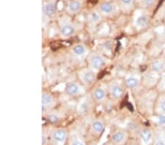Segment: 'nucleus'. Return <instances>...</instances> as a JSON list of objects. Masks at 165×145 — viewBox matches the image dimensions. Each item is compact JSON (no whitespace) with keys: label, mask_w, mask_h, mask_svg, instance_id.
Segmentation results:
<instances>
[{"label":"nucleus","mask_w":165,"mask_h":145,"mask_svg":"<svg viewBox=\"0 0 165 145\" xmlns=\"http://www.w3.org/2000/svg\"><path fill=\"white\" fill-rule=\"evenodd\" d=\"M89 65L95 71L101 70L106 64V59L103 55L97 52H91L87 55Z\"/></svg>","instance_id":"f257e3e1"},{"label":"nucleus","mask_w":165,"mask_h":145,"mask_svg":"<svg viewBox=\"0 0 165 145\" xmlns=\"http://www.w3.org/2000/svg\"><path fill=\"white\" fill-rule=\"evenodd\" d=\"M78 76L82 84L85 86H91L96 80L95 70L91 68H84L79 72Z\"/></svg>","instance_id":"f03ea898"},{"label":"nucleus","mask_w":165,"mask_h":145,"mask_svg":"<svg viewBox=\"0 0 165 145\" xmlns=\"http://www.w3.org/2000/svg\"><path fill=\"white\" fill-rule=\"evenodd\" d=\"M59 32L63 38H69L75 34L76 28L71 22L66 21L60 25Z\"/></svg>","instance_id":"7ed1b4c3"},{"label":"nucleus","mask_w":165,"mask_h":145,"mask_svg":"<svg viewBox=\"0 0 165 145\" xmlns=\"http://www.w3.org/2000/svg\"><path fill=\"white\" fill-rule=\"evenodd\" d=\"M68 136L67 130L65 128H57L53 131L51 138L56 144H62L65 142Z\"/></svg>","instance_id":"20e7f679"},{"label":"nucleus","mask_w":165,"mask_h":145,"mask_svg":"<svg viewBox=\"0 0 165 145\" xmlns=\"http://www.w3.org/2000/svg\"><path fill=\"white\" fill-rule=\"evenodd\" d=\"M66 94L71 97L78 96L82 93V88L80 85L77 82H70L68 83L65 89Z\"/></svg>","instance_id":"39448f33"},{"label":"nucleus","mask_w":165,"mask_h":145,"mask_svg":"<svg viewBox=\"0 0 165 145\" xmlns=\"http://www.w3.org/2000/svg\"><path fill=\"white\" fill-rule=\"evenodd\" d=\"M82 8V0H70L66 6V10L68 13L75 15L79 13Z\"/></svg>","instance_id":"423d86ee"},{"label":"nucleus","mask_w":165,"mask_h":145,"mask_svg":"<svg viewBox=\"0 0 165 145\" xmlns=\"http://www.w3.org/2000/svg\"><path fill=\"white\" fill-rule=\"evenodd\" d=\"M42 110L44 112L45 109H49L54 106V98L51 94L49 92H43L42 93Z\"/></svg>","instance_id":"0eeeda50"},{"label":"nucleus","mask_w":165,"mask_h":145,"mask_svg":"<svg viewBox=\"0 0 165 145\" xmlns=\"http://www.w3.org/2000/svg\"><path fill=\"white\" fill-rule=\"evenodd\" d=\"M71 51L74 56L77 58H83L84 56H87V48L86 46L82 43H77L74 45Z\"/></svg>","instance_id":"6e6552de"},{"label":"nucleus","mask_w":165,"mask_h":145,"mask_svg":"<svg viewBox=\"0 0 165 145\" xmlns=\"http://www.w3.org/2000/svg\"><path fill=\"white\" fill-rule=\"evenodd\" d=\"M100 13L105 16H109L114 13V7L113 4L109 1H103L99 5Z\"/></svg>","instance_id":"1a4fd4ad"},{"label":"nucleus","mask_w":165,"mask_h":145,"mask_svg":"<svg viewBox=\"0 0 165 145\" xmlns=\"http://www.w3.org/2000/svg\"><path fill=\"white\" fill-rule=\"evenodd\" d=\"M110 95L114 99H120L124 93V90L120 85L112 84L109 88Z\"/></svg>","instance_id":"9d476101"},{"label":"nucleus","mask_w":165,"mask_h":145,"mask_svg":"<svg viewBox=\"0 0 165 145\" xmlns=\"http://www.w3.org/2000/svg\"><path fill=\"white\" fill-rule=\"evenodd\" d=\"M42 10H43V14L45 16L51 17V16L56 14V11H57V7H56V4L54 2H48L43 4Z\"/></svg>","instance_id":"9b49d317"},{"label":"nucleus","mask_w":165,"mask_h":145,"mask_svg":"<svg viewBox=\"0 0 165 145\" xmlns=\"http://www.w3.org/2000/svg\"><path fill=\"white\" fill-rule=\"evenodd\" d=\"M93 98L97 102H103L106 98V92L102 87H97L93 92Z\"/></svg>","instance_id":"f8f14e48"},{"label":"nucleus","mask_w":165,"mask_h":145,"mask_svg":"<svg viewBox=\"0 0 165 145\" xmlns=\"http://www.w3.org/2000/svg\"><path fill=\"white\" fill-rule=\"evenodd\" d=\"M105 129L104 122L102 120H95L91 123V130L95 134H101Z\"/></svg>","instance_id":"ddd939ff"},{"label":"nucleus","mask_w":165,"mask_h":145,"mask_svg":"<svg viewBox=\"0 0 165 145\" xmlns=\"http://www.w3.org/2000/svg\"><path fill=\"white\" fill-rule=\"evenodd\" d=\"M126 135L125 132L122 130H117L111 135V139L112 143L115 144H120L125 141Z\"/></svg>","instance_id":"4468645a"},{"label":"nucleus","mask_w":165,"mask_h":145,"mask_svg":"<svg viewBox=\"0 0 165 145\" xmlns=\"http://www.w3.org/2000/svg\"><path fill=\"white\" fill-rule=\"evenodd\" d=\"M140 137L145 143H148L152 138V133L148 129H143L140 132Z\"/></svg>","instance_id":"2eb2a0df"},{"label":"nucleus","mask_w":165,"mask_h":145,"mask_svg":"<svg viewBox=\"0 0 165 145\" xmlns=\"http://www.w3.org/2000/svg\"><path fill=\"white\" fill-rule=\"evenodd\" d=\"M126 84L127 87H129V88H134L139 84V80L137 78H135V77L131 76L126 79Z\"/></svg>","instance_id":"dca6fc26"},{"label":"nucleus","mask_w":165,"mask_h":145,"mask_svg":"<svg viewBox=\"0 0 165 145\" xmlns=\"http://www.w3.org/2000/svg\"><path fill=\"white\" fill-rule=\"evenodd\" d=\"M151 68L153 71L160 72L164 68V64L160 61H155L151 64Z\"/></svg>","instance_id":"f3484780"},{"label":"nucleus","mask_w":165,"mask_h":145,"mask_svg":"<svg viewBox=\"0 0 165 145\" xmlns=\"http://www.w3.org/2000/svg\"><path fill=\"white\" fill-rule=\"evenodd\" d=\"M90 18L93 24H98L101 21V13L94 11L90 14Z\"/></svg>","instance_id":"a211bd4d"},{"label":"nucleus","mask_w":165,"mask_h":145,"mask_svg":"<svg viewBox=\"0 0 165 145\" xmlns=\"http://www.w3.org/2000/svg\"><path fill=\"white\" fill-rule=\"evenodd\" d=\"M148 23V18L147 16H141L140 17L138 18V19L137 20V25L140 26L141 27H144L145 26H147V24Z\"/></svg>","instance_id":"6ab92c4d"},{"label":"nucleus","mask_w":165,"mask_h":145,"mask_svg":"<svg viewBox=\"0 0 165 145\" xmlns=\"http://www.w3.org/2000/svg\"><path fill=\"white\" fill-rule=\"evenodd\" d=\"M48 120L51 123H57L59 121V117L56 114H50L48 115Z\"/></svg>","instance_id":"aec40b11"},{"label":"nucleus","mask_w":165,"mask_h":145,"mask_svg":"<svg viewBox=\"0 0 165 145\" xmlns=\"http://www.w3.org/2000/svg\"><path fill=\"white\" fill-rule=\"evenodd\" d=\"M70 145H85V142L80 138H74L71 141Z\"/></svg>","instance_id":"412c9836"},{"label":"nucleus","mask_w":165,"mask_h":145,"mask_svg":"<svg viewBox=\"0 0 165 145\" xmlns=\"http://www.w3.org/2000/svg\"><path fill=\"white\" fill-rule=\"evenodd\" d=\"M158 122L160 125H165V115H161L158 117Z\"/></svg>","instance_id":"4be33fe9"},{"label":"nucleus","mask_w":165,"mask_h":145,"mask_svg":"<svg viewBox=\"0 0 165 145\" xmlns=\"http://www.w3.org/2000/svg\"><path fill=\"white\" fill-rule=\"evenodd\" d=\"M155 0H145V3L147 6H150L153 4Z\"/></svg>","instance_id":"5701e85b"},{"label":"nucleus","mask_w":165,"mask_h":145,"mask_svg":"<svg viewBox=\"0 0 165 145\" xmlns=\"http://www.w3.org/2000/svg\"><path fill=\"white\" fill-rule=\"evenodd\" d=\"M121 2L124 4H130L132 2V0H121Z\"/></svg>","instance_id":"b1692460"},{"label":"nucleus","mask_w":165,"mask_h":145,"mask_svg":"<svg viewBox=\"0 0 165 145\" xmlns=\"http://www.w3.org/2000/svg\"><path fill=\"white\" fill-rule=\"evenodd\" d=\"M161 109H162V110L165 111V101H164V102H162V104H161Z\"/></svg>","instance_id":"393cba45"},{"label":"nucleus","mask_w":165,"mask_h":145,"mask_svg":"<svg viewBox=\"0 0 165 145\" xmlns=\"http://www.w3.org/2000/svg\"><path fill=\"white\" fill-rule=\"evenodd\" d=\"M155 145H165L164 141H158V142H156Z\"/></svg>","instance_id":"a878e982"},{"label":"nucleus","mask_w":165,"mask_h":145,"mask_svg":"<svg viewBox=\"0 0 165 145\" xmlns=\"http://www.w3.org/2000/svg\"><path fill=\"white\" fill-rule=\"evenodd\" d=\"M164 81H165V75H164Z\"/></svg>","instance_id":"bb28decb"}]
</instances>
